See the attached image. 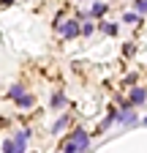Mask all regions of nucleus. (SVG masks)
<instances>
[{
    "instance_id": "nucleus-1",
    "label": "nucleus",
    "mask_w": 147,
    "mask_h": 153,
    "mask_svg": "<svg viewBox=\"0 0 147 153\" xmlns=\"http://www.w3.org/2000/svg\"><path fill=\"white\" fill-rule=\"evenodd\" d=\"M117 120L125 123V126H134V123H136V112L131 109V104H123V109H120V115H117Z\"/></svg>"
},
{
    "instance_id": "nucleus-2",
    "label": "nucleus",
    "mask_w": 147,
    "mask_h": 153,
    "mask_svg": "<svg viewBox=\"0 0 147 153\" xmlns=\"http://www.w3.org/2000/svg\"><path fill=\"white\" fill-rule=\"evenodd\" d=\"M27 140H30V128H19L14 134V142L19 148V153H27Z\"/></svg>"
},
{
    "instance_id": "nucleus-3",
    "label": "nucleus",
    "mask_w": 147,
    "mask_h": 153,
    "mask_svg": "<svg viewBox=\"0 0 147 153\" xmlns=\"http://www.w3.org/2000/svg\"><path fill=\"white\" fill-rule=\"evenodd\" d=\"M60 33H63L65 38H76V36L82 33V25H79V22H71V19H68L65 25H60Z\"/></svg>"
},
{
    "instance_id": "nucleus-4",
    "label": "nucleus",
    "mask_w": 147,
    "mask_h": 153,
    "mask_svg": "<svg viewBox=\"0 0 147 153\" xmlns=\"http://www.w3.org/2000/svg\"><path fill=\"white\" fill-rule=\"evenodd\" d=\"M142 101H147V90L144 88H134L131 93H128V104H142Z\"/></svg>"
},
{
    "instance_id": "nucleus-5",
    "label": "nucleus",
    "mask_w": 147,
    "mask_h": 153,
    "mask_svg": "<svg viewBox=\"0 0 147 153\" xmlns=\"http://www.w3.org/2000/svg\"><path fill=\"white\" fill-rule=\"evenodd\" d=\"M68 123H71V118H68V115H60V118L52 123V134H60L63 128H68Z\"/></svg>"
},
{
    "instance_id": "nucleus-6",
    "label": "nucleus",
    "mask_w": 147,
    "mask_h": 153,
    "mask_svg": "<svg viewBox=\"0 0 147 153\" xmlns=\"http://www.w3.org/2000/svg\"><path fill=\"white\" fill-rule=\"evenodd\" d=\"M25 93H27L25 85H11V88H8V99H11V101H19Z\"/></svg>"
},
{
    "instance_id": "nucleus-7",
    "label": "nucleus",
    "mask_w": 147,
    "mask_h": 153,
    "mask_svg": "<svg viewBox=\"0 0 147 153\" xmlns=\"http://www.w3.org/2000/svg\"><path fill=\"white\" fill-rule=\"evenodd\" d=\"M65 104H68V99H65V93H63V90H57V93L52 96V109H63Z\"/></svg>"
},
{
    "instance_id": "nucleus-8",
    "label": "nucleus",
    "mask_w": 147,
    "mask_h": 153,
    "mask_svg": "<svg viewBox=\"0 0 147 153\" xmlns=\"http://www.w3.org/2000/svg\"><path fill=\"white\" fill-rule=\"evenodd\" d=\"M16 107H19V109H30V107H35V96H33V93H25L22 99L16 101Z\"/></svg>"
},
{
    "instance_id": "nucleus-9",
    "label": "nucleus",
    "mask_w": 147,
    "mask_h": 153,
    "mask_svg": "<svg viewBox=\"0 0 147 153\" xmlns=\"http://www.w3.org/2000/svg\"><path fill=\"white\" fill-rule=\"evenodd\" d=\"M117 115H120L117 109H109V115H106V118H104V123H101V131H104V128H109V126H112V123L117 120Z\"/></svg>"
},
{
    "instance_id": "nucleus-10",
    "label": "nucleus",
    "mask_w": 147,
    "mask_h": 153,
    "mask_svg": "<svg viewBox=\"0 0 147 153\" xmlns=\"http://www.w3.org/2000/svg\"><path fill=\"white\" fill-rule=\"evenodd\" d=\"M123 22H125V25H139V22H142V16H139L136 11H134V14L128 11V14H123Z\"/></svg>"
},
{
    "instance_id": "nucleus-11",
    "label": "nucleus",
    "mask_w": 147,
    "mask_h": 153,
    "mask_svg": "<svg viewBox=\"0 0 147 153\" xmlns=\"http://www.w3.org/2000/svg\"><path fill=\"white\" fill-rule=\"evenodd\" d=\"M101 30L106 36H117V25H112V22H101Z\"/></svg>"
},
{
    "instance_id": "nucleus-12",
    "label": "nucleus",
    "mask_w": 147,
    "mask_h": 153,
    "mask_svg": "<svg viewBox=\"0 0 147 153\" xmlns=\"http://www.w3.org/2000/svg\"><path fill=\"white\" fill-rule=\"evenodd\" d=\"M101 14H106V3H96L90 8V16H101Z\"/></svg>"
},
{
    "instance_id": "nucleus-13",
    "label": "nucleus",
    "mask_w": 147,
    "mask_h": 153,
    "mask_svg": "<svg viewBox=\"0 0 147 153\" xmlns=\"http://www.w3.org/2000/svg\"><path fill=\"white\" fill-rule=\"evenodd\" d=\"M3 153H19V148H16L14 140H6V142H3Z\"/></svg>"
},
{
    "instance_id": "nucleus-14",
    "label": "nucleus",
    "mask_w": 147,
    "mask_h": 153,
    "mask_svg": "<svg viewBox=\"0 0 147 153\" xmlns=\"http://www.w3.org/2000/svg\"><path fill=\"white\" fill-rule=\"evenodd\" d=\"M134 11L136 14H147V0H134Z\"/></svg>"
},
{
    "instance_id": "nucleus-15",
    "label": "nucleus",
    "mask_w": 147,
    "mask_h": 153,
    "mask_svg": "<svg viewBox=\"0 0 147 153\" xmlns=\"http://www.w3.org/2000/svg\"><path fill=\"white\" fill-rule=\"evenodd\" d=\"M93 30H96L93 22H85V25H82V36H93Z\"/></svg>"
},
{
    "instance_id": "nucleus-16",
    "label": "nucleus",
    "mask_w": 147,
    "mask_h": 153,
    "mask_svg": "<svg viewBox=\"0 0 147 153\" xmlns=\"http://www.w3.org/2000/svg\"><path fill=\"white\" fill-rule=\"evenodd\" d=\"M14 3V0H0V6H11Z\"/></svg>"
},
{
    "instance_id": "nucleus-17",
    "label": "nucleus",
    "mask_w": 147,
    "mask_h": 153,
    "mask_svg": "<svg viewBox=\"0 0 147 153\" xmlns=\"http://www.w3.org/2000/svg\"><path fill=\"white\" fill-rule=\"evenodd\" d=\"M85 153H87V150H85Z\"/></svg>"
}]
</instances>
